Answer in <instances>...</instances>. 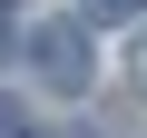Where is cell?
Listing matches in <instances>:
<instances>
[{"mask_svg":"<svg viewBox=\"0 0 147 138\" xmlns=\"http://www.w3.org/2000/svg\"><path fill=\"white\" fill-rule=\"evenodd\" d=\"M98 10H127V0H98Z\"/></svg>","mask_w":147,"mask_h":138,"instance_id":"cell-3","label":"cell"},{"mask_svg":"<svg viewBox=\"0 0 147 138\" xmlns=\"http://www.w3.org/2000/svg\"><path fill=\"white\" fill-rule=\"evenodd\" d=\"M30 59H39V79H49V89H88V40L69 30V20H59V30H39V40H30Z\"/></svg>","mask_w":147,"mask_h":138,"instance_id":"cell-1","label":"cell"},{"mask_svg":"<svg viewBox=\"0 0 147 138\" xmlns=\"http://www.w3.org/2000/svg\"><path fill=\"white\" fill-rule=\"evenodd\" d=\"M0 138H30V128H20V109H10V99H0Z\"/></svg>","mask_w":147,"mask_h":138,"instance_id":"cell-2","label":"cell"}]
</instances>
